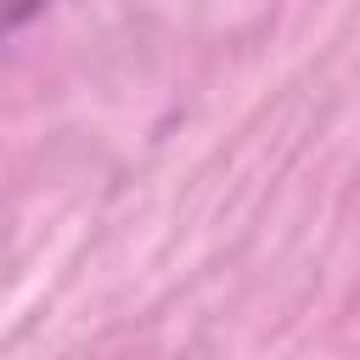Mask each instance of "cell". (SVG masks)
<instances>
[{
    "instance_id": "obj_1",
    "label": "cell",
    "mask_w": 360,
    "mask_h": 360,
    "mask_svg": "<svg viewBox=\"0 0 360 360\" xmlns=\"http://www.w3.org/2000/svg\"><path fill=\"white\" fill-rule=\"evenodd\" d=\"M39 6H45V0H6V22H11V28H22Z\"/></svg>"
}]
</instances>
